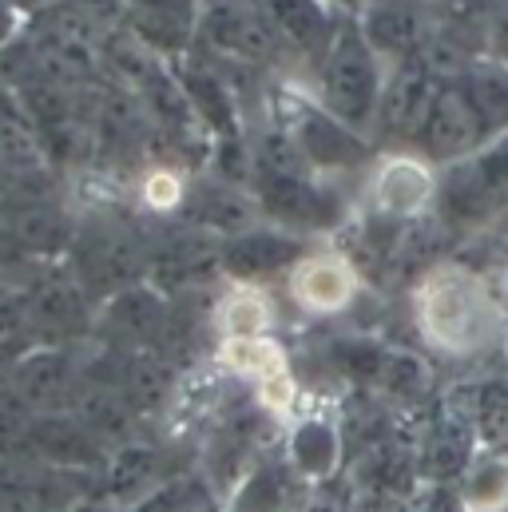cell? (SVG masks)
<instances>
[{"label": "cell", "instance_id": "1", "mask_svg": "<svg viewBox=\"0 0 508 512\" xmlns=\"http://www.w3.org/2000/svg\"><path fill=\"white\" fill-rule=\"evenodd\" d=\"M413 318L421 338L449 358H477L501 346L508 330L505 298L485 274L461 262H441L421 274L413 290Z\"/></svg>", "mask_w": 508, "mask_h": 512}, {"label": "cell", "instance_id": "2", "mask_svg": "<svg viewBox=\"0 0 508 512\" xmlns=\"http://www.w3.org/2000/svg\"><path fill=\"white\" fill-rule=\"evenodd\" d=\"M381 84H385V72H381L378 48L370 44V36L362 28H342L322 56L318 104L334 120L362 131L378 116Z\"/></svg>", "mask_w": 508, "mask_h": 512}, {"label": "cell", "instance_id": "3", "mask_svg": "<svg viewBox=\"0 0 508 512\" xmlns=\"http://www.w3.org/2000/svg\"><path fill=\"white\" fill-rule=\"evenodd\" d=\"M366 199L381 219L409 223V219L429 215V207L441 199V175H437L429 155L393 151V155L374 163L370 183H366Z\"/></svg>", "mask_w": 508, "mask_h": 512}, {"label": "cell", "instance_id": "4", "mask_svg": "<svg viewBox=\"0 0 508 512\" xmlns=\"http://www.w3.org/2000/svg\"><path fill=\"white\" fill-rule=\"evenodd\" d=\"M489 139H497L489 120L481 116V108L473 104L465 80L457 84H445L433 100V112L421 128V143L429 151V159H441V163H457L473 151H481Z\"/></svg>", "mask_w": 508, "mask_h": 512}, {"label": "cell", "instance_id": "5", "mask_svg": "<svg viewBox=\"0 0 508 512\" xmlns=\"http://www.w3.org/2000/svg\"><path fill=\"white\" fill-rule=\"evenodd\" d=\"M286 286H290V298L298 310H306L314 318H330V314H342L354 306L362 278L346 255L314 251L286 270Z\"/></svg>", "mask_w": 508, "mask_h": 512}, {"label": "cell", "instance_id": "6", "mask_svg": "<svg viewBox=\"0 0 508 512\" xmlns=\"http://www.w3.org/2000/svg\"><path fill=\"white\" fill-rule=\"evenodd\" d=\"M342 465V429L326 409H298L286 421V469L302 485H326Z\"/></svg>", "mask_w": 508, "mask_h": 512}, {"label": "cell", "instance_id": "7", "mask_svg": "<svg viewBox=\"0 0 508 512\" xmlns=\"http://www.w3.org/2000/svg\"><path fill=\"white\" fill-rule=\"evenodd\" d=\"M441 84L437 76L425 68V64H397L385 84H381V100H378V124L385 135H421L429 112H433V100H437Z\"/></svg>", "mask_w": 508, "mask_h": 512}, {"label": "cell", "instance_id": "8", "mask_svg": "<svg viewBox=\"0 0 508 512\" xmlns=\"http://www.w3.org/2000/svg\"><path fill=\"white\" fill-rule=\"evenodd\" d=\"M294 147H298V159L310 163L314 171H342L362 159L358 131L334 120L322 104H302L294 112Z\"/></svg>", "mask_w": 508, "mask_h": 512}, {"label": "cell", "instance_id": "9", "mask_svg": "<svg viewBox=\"0 0 508 512\" xmlns=\"http://www.w3.org/2000/svg\"><path fill=\"white\" fill-rule=\"evenodd\" d=\"M262 207L294 227H322L334 219L338 203H330V191L322 183H310L294 171H270L262 179Z\"/></svg>", "mask_w": 508, "mask_h": 512}, {"label": "cell", "instance_id": "10", "mask_svg": "<svg viewBox=\"0 0 508 512\" xmlns=\"http://www.w3.org/2000/svg\"><path fill=\"white\" fill-rule=\"evenodd\" d=\"M298 247L290 235H266V231H239L231 239V247L223 251L227 270L239 278V282H258L262 274L270 270H290L298 262Z\"/></svg>", "mask_w": 508, "mask_h": 512}, {"label": "cell", "instance_id": "11", "mask_svg": "<svg viewBox=\"0 0 508 512\" xmlns=\"http://www.w3.org/2000/svg\"><path fill=\"white\" fill-rule=\"evenodd\" d=\"M461 512H508V449H485L461 469Z\"/></svg>", "mask_w": 508, "mask_h": 512}, {"label": "cell", "instance_id": "12", "mask_svg": "<svg viewBox=\"0 0 508 512\" xmlns=\"http://www.w3.org/2000/svg\"><path fill=\"white\" fill-rule=\"evenodd\" d=\"M215 326L223 338H262L274 326V302L258 282H239L215 306Z\"/></svg>", "mask_w": 508, "mask_h": 512}, {"label": "cell", "instance_id": "13", "mask_svg": "<svg viewBox=\"0 0 508 512\" xmlns=\"http://www.w3.org/2000/svg\"><path fill=\"white\" fill-rule=\"evenodd\" d=\"M207 32H211V40H215L223 52H231V56L258 60V56L270 48V28H266L254 12L239 8V4H215V8L207 12Z\"/></svg>", "mask_w": 508, "mask_h": 512}, {"label": "cell", "instance_id": "14", "mask_svg": "<svg viewBox=\"0 0 508 512\" xmlns=\"http://www.w3.org/2000/svg\"><path fill=\"white\" fill-rule=\"evenodd\" d=\"M219 366L235 378L254 382V389L270 382V378H278L282 370H290L282 346L270 334H262V338H223L219 342Z\"/></svg>", "mask_w": 508, "mask_h": 512}, {"label": "cell", "instance_id": "15", "mask_svg": "<svg viewBox=\"0 0 508 512\" xmlns=\"http://www.w3.org/2000/svg\"><path fill=\"white\" fill-rule=\"evenodd\" d=\"M266 12H270L274 24H278L286 36H294L306 52H322V56H326V48H330L334 36H338L318 0H266Z\"/></svg>", "mask_w": 508, "mask_h": 512}, {"label": "cell", "instance_id": "16", "mask_svg": "<svg viewBox=\"0 0 508 512\" xmlns=\"http://www.w3.org/2000/svg\"><path fill=\"white\" fill-rule=\"evenodd\" d=\"M64 385H68V370H64V362L56 354H32V358H24L16 366V385L12 389L28 405H48V401H56L64 393Z\"/></svg>", "mask_w": 508, "mask_h": 512}, {"label": "cell", "instance_id": "17", "mask_svg": "<svg viewBox=\"0 0 508 512\" xmlns=\"http://www.w3.org/2000/svg\"><path fill=\"white\" fill-rule=\"evenodd\" d=\"M286 505H290V489H286V477L278 469L254 465L239 481L235 512H286Z\"/></svg>", "mask_w": 508, "mask_h": 512}, {"label": "cell", "instance_id": "18", "mask_svg": "<svg viewBox=\"0 0 508 512\" xmlns=\"http://www.w3.org/2000/svg\"><path fill=\"white\" fill-rule=\"evenodd\" d=\"M143 203L151 207V211H175L179 203H183V179L175 175V171H167V167H155L147 179H143Z\"/></svg>", "mask_w": 508, "mask_h": 512}, {"label": "cell", "instance_id": "19", "mask_svg": "<svg viewBox=\"0 0 508 512\" xmlns=\"http://www.w3.org/2000/svg\"><path fill=\"white\" fill-rule=\"evenodd\" d=\"M147 469H151V453L143 449H127L116 457V469H112V485L120 493H139L143 481H147Z\"/></svg>", "mask_w": 508, "mask_h": 512}, {"label": "cell", "instance_id": "20", "mask_svg": "<svg viewBox=\"0 0 508 512\" xmlns=\"http://www.w3.org/2000/svg\"><path fill=\"white\" fill-rule=\"evenodd\" d=\"M20 28H24V12L12 0H0V52L20 36Z\"/></svg>", "mask_w": 508, "mask_h": 512}, {"label": "cell", "instance_id": "21", "mask_svg": "<svg viewBox=\"0 0 508 512\" xmlns=\"http://www.w3.org/2000/svg\"><path fill=\"white\" fill-rule=\"evenodd\" d=\"M505 310H508V286H505Z\"/></svg>", "mask_w": 508, "mask_h": 512}]
</instances>
